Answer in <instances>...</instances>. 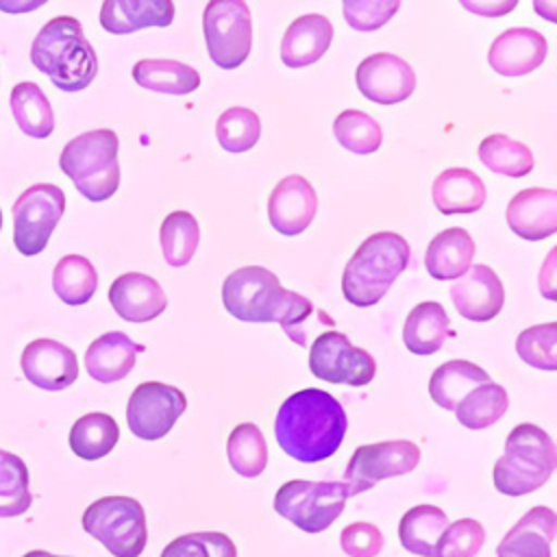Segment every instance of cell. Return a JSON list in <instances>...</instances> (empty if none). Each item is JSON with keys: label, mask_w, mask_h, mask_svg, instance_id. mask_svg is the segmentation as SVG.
Wrapping results in <instances>:
<instances>
[{"label": "cell", "mask_w": 557, "mask_h": 557, "mask_svg": "<svg viewBox=\"0 0 557 557\" xmlns=\"http://www.w3.org/2000/svg\"><path fill=\"white\" fill-rule=\"evenodd\" d=\"M346 431L348 416L342 403L318 387L287 396L274 418L276 444L302 463H318L335 455Z\"/></svg>", "instance_id": "1"}, {"label": "cell", "mask_w": 557, "mask_h": 557, "mask_svg": "<svg viewBox=\"0 0 557 557\" xmlns=\"http://www.w3.org/2000/svg\"><path fill=\"white\" fill-rule=\"evenodd\" d=\"M224 309L242 322H276L298 346H307L305 320L313 305L281 285L278 276L263 265H244L222 283Z\"/></svg>", "instance_id": "2"}, {"label": "cell", "mask_w": 557, "mask_h": 557, "mask_svg": "<svg viewBox=\"0 0 557 557\" xmlns=\"http://www.w3.org/2000/svg\"><path fill=\"white\" fill-rule=\"evenodd\" d=\"M30 63L61 91H81L98 74V57L76 17H52L30 46Z\"/></svg>", "instance_id": "3"}, {"label": "cell", "mask_w": 557, "mask_h": 557, "mask_svg": "<svg viewBox=\"0 0 557 557\" xmlns=\"http://www.w3.org/2000/svg\"><path fill=\"white\" fill-rule=\"evenodd\" d=\"M411 248L407 239L392 231L366 237L342 274V292L355 307L376 305L407 270Z\"/></svg>", "instance_id": "4"}, {"label": "cell", "mask_w": 557, "mask_h": 557, "mask_svg": "<svg viewBox=\"0 0 557 557\" xmlns=\"http://www.w3.org/2000/svg\"><path fill=\"white\" fill-rule=\"evenodd\" d=\"M557 468V450L550 435L537 424L522 422L511 429L503 455L494 463V487L507 496H524L540 490Z\"/></svg>", "instance_id": "5"}, {"label": "cell", "mask_w": 557, "mask_h": 557, "mask_svg": "<svg viewBox=\"0 0 557 557\" xmlns=\"http://www.w3.org/2000/svg\"><path fill=\"white\" fill-rule=\"evenodd\" d=\"M120 139L111 128L76 135L59 157L61 172L91 202L109 200L120 187Z\"/></svg>", "instance_id": "6"}, {"label": "cell", "mask_w": 557, "mask_h": 557, "mask_svg": "<svg viewBox=\"0 0 557 557\" xmlns=\"http://www.w3.org/2000/svg\"><path fill=\"white\" fill-rule=\"evenodd\" d=\"M83 529L113 557H139L148 542L146 513L131 496H104L83 513Z\"/></svg>", "instance_id": "7"}, {"label": "cell", "mask_w": 557, "mask_h": 557, "mask_svg": "<svg viewBox=\"0 0 557 557\" xmlns=\"http://www.w3.org/2000/svg\"><path fill=\"white\" fill-rule=\"evenodd\" d=\"M346 498L344 481L292 479L278 487L274 511L305 533H322L342 516Z\"/></svg>", "instance_id": "8"}, {"label": "cell", "mask_w": 557, "mask_h": 557, "mask_svg": "<svg viewBox=\"0 0 557 557\" xmlns=\"http://www.w3.org/2000/svg\"><path fill=\"white\" fill-rule=\"evenodd\" d=\"M202 30L211 61L222 70L239 67L252 48V20L244 0H213L205 7Z\"/></svg>", "instance_id": "9"}, {"label": "cell", "mask_w": 557, "mask_h": 557, "mask_svg": "<svg viewBox=\"0 0 557 557\" xmlns=\"http://www.w3.org/2000/svg\"><path fill=\"white\" fill-rule=\"evenodd\" d=\"M65 211V194L52 183L30 185L13 205V244L26 255H39Z\"/></svg>", "instance_id": "10"}, {"label": "cell", "mask_w": 557, "mask_h": 557, "mask_svg": "<svg viewBox=\"0 0 557 557\" xmlns=\"http://www.w3.org/2000/svg\"><path fill=\"white\" fill-rule=\"evenodd\" d=\"M420 448L409 440H389L376 444L357 446L348 459L344 483L348 485V496L372 490L379 481L409 474L420 463Z\"/></svg>", "instance_id": "11"}, {"label": "cell", "mask_w": 557, "mask_h": 557, "mask_svg": "<svg viewBox=\"0 0 557 557\" xmlns=\"http://www.w3.org/2000/svg\"><path fill=\"white\" fill-rule=\"evenodd\" d=\"M309 370L313 376L335 385L363 387L376 374L374 357L357 348L344 333L326 331L309 348Z\"/></svg>", "instance_id": "12"}, {"label": "cell", "mask_w": 557, "mask_h": 557, "mask_svg": "<svg viewBox=\"0 0 557 557\" xmlns=\"http://www.w3.org/2000/svg\"><path fill=\"white\" fill-rule=\"evenodd\" d=\"M185 409L187 398L178 387L159 381H146L139 383L128 398L126 424L139 440L154 442L174 429Z\"/></svg>", "instance_id": "13"}, {"label": "cell", "mask_w": 557, "mask_h": 557, "mask_svg": "<svg viewBox=\"0 0 557 557\" xmlns=\"http://www.w3.org/2000/svg\"><path fill=\"white\" fill-rule=\"evenodd\" d=\"M359 91L376 104H398L416 89V74L411 65L392 52H376L366 57L355 72Z\"/></svg>", "instance_id": "14"}, {"label": "cell", "mask_w": 557, "mask_h": 557, "mask_svg": "<svg viewBox=\"0 0 557 557\" xmlns=\"http://www.w3.org/2000/svg\"><path fill=\"white\" fill-rule=\"evenodd\" d=\"M20 366L26 381L46 392H61L78 379V359L74 350L48 337L30 342L22 350Z\"/></svg>", "instance_id": "15"}, {"label": "cell", "mask_w": 557, "mask_h": 557, "mask_svg": "<svg viewBox=\"0 0 557 557\" xmlns=\"http://www.w3.org/2000/svg\"><path fill=\"white\" fill-rule=\"evenodd\" d=\"M315 211V189L300 174L281 178L268 198V220L274 231L287 237L300 235L313 222Z\"/></svg>", "instance_id": "16"}, {"label": "cell", "mask_w": 557, "mask_h": 557, "mask_svg": "<svg viewBox=\"0 0 557 557\" xmlns=\"http://www.w3.org/2000/svg\"><path fill=\"white\" fill-rule=\"evenodd\" d=\"M450 300L461 318L487 322L500 313L505 305V287L492 268L476 263L455 278Z\"/></svg>", "instance_id": "17"}, {"label": "cell", "mask_w": 557, "mask_h": 557, "mask_svg": "<svg viewBox=\"0 0 557 557\" xmlns=\"http://www.w3.org/2000/svg\"><path fill=\"white\" fill-rule=\"evenodd\" d=\"M548 54V41L533 28L503 30L487 50L490 67L500 76H524L537 70Z\"/></svg>", "instance_id": "18"}, {"label": "cell", "mask_w": 557, "mask_h": 557, "mask_svg": "<svg viewBox=\"0 0 557 557\" xmlns=\"http://www.w3.org/2000/svg\"><path fill=\"white\" fill-rule=\"evenodd\" d=\"M109 302L126 322H150L168 307V298L159 281L141 272H126L117 276L109 287Z\"/></svg>", "instance_id": "19"}, {"label": "cell", "mask_w": 557, "mask_h": 557, "mask_svg": "<svg viewBox=\"0 0 557 557\" xmlns=\"http://www.w3.org/2000/svg\"><path fill=\"white\" fill-rule=\"evenodd\" d=\"M509 228L527 239L540 242L557 233V191L529 187L518 191L507 205Z\"/></svg>", "instance_id": "20"}, {"label": "cell", "mask_w": 557, "mask_h": 557, "mask_svg": "<svg viewBox=\"0 0 557 557\" xmlns=\"http://www.w3.org/2000/svg\"><path fill=\"white\" fill-rule=\"evenodd\" d=\"M557 516L548 507L529 509L498 542V557H550Z\"/></svg>", "instance_id": "21"}, {"label": "cell", "mask_w": 557, "mask_h": 557, "mask_svg": "<svg viewBox=\"0 0 557 557\" xmlns=\"http://www.w3.org/2000/svg\"><path fill=\"white\" fill-rule=\"evenodd\" d=\"M333 41V26L320 13L296 17L281 41V61L287 67H307L324 57Z\"/></svg>", "instance_id": "22"}, {"label": "cell", "mask_w": 557, "mask_h": 557, "mask_svg": "<svg viewBox=\"0 0 557 557\" xmlns=\"http://www.w3.org/2000/svg\"><path fill=\"white\" fill-rule=\"evenodd\" d=\"M144 350L141 344L133 342L122 331H111L96 337L85 350L87 374L98 383H115L128 376L137 355Z\"/></svg>", "instance_id": "23"}, {"label": "cell", "mask_w": 557, "mask_h": 557, "mask_svg": "<svg viewBox=\"0 0 557 557\" xmlns=\"http://www.w3.org/2000/svg\"><path fill=\"white\" fill-rule=\"evenodd\" d=\"M174 4L170 0H107L100 9V26L111 35H128L148 26H170Z\"/></svg>", "instance_id": "24"}, {"label": "cell", "mask_w": 557, "mask_h": 557, "mask_svg": "<svg viewBox=\"0 0 557 557\" xmlns=\"http://www.w3.org/2000/svg\"><path fill=\"white\" fill-rule=\"evenodd\" d=\"M433 205L444 215L474 213L485 205L487 189L481 176L468 168H448L433 181Z\"/></svg>", "instance_id": "25"}, {"label": "cell", "mask_w": 557, "mask_h": 557, "mask_svg": "<svg viewBox=\"0 0 557 557\" xmlns=\"http://www.w3.org/2000/svg\"><path fill=\"white\" fill-rule=\"evenodd\" d=\"M453 335L455 331L450 329V318L435 300L416 305L403 326V342L413 355H435Z\"/></svg>", "instance_id": "26"}, {"label": "cell", "mask_w": 557, "mask_h": 557, "mask_svg": "<svg viewBox=\"0 0 557 557\" xmlns=\"http://www.w3.org/2000/svg\"><path fill=\"white\" fill-rule=\"evenodd\" d=\"M474 250V239L466 228H446L429 242L426 272L437 281L459 278L472 265Z\"/></svg>", "instance_id": "27"}, {"label": "cell", "mask_w": 557, "mask_h": 557, "mask_svg": "<svg viewBox=\"0 0 557 557\" xmlns=\"http://www.w3.org/2000/svg\"><path fill=\"white\" fill-rule=\"evenodd\" d=\"M490 381V374L481 366L466 359H453L435 368V372L429 379V394L435 400V405H440L446 411H455L457 403L468 392Z\"/></svg>", "instance_id": "28"}, {"label": "cell", "mask_w": 557, "mask_h": 557, "mask_svg": "<svg viewBox=\"0 0 557 557\" xmlns=\"http://www.w3.org/2000/svg\"><path fill=\"white\" fill-rule=\"evenodd\" d=\"M133 78L144 89L170 96H187L200 87V74L172 59H141L133 65Z\"/></svg>", "instance_id": "29"}, {"label": "cell", "mask_w": 557, "mask_h": 557, "mask_svg": "<svg viewBox=\"0 0 557 557\" xmlns=\"http://www.w3.org/2000/svg\"><path fill=\"white\" fill-rule=\"evenodd\" d=\"M448 516L435 505H416L400 518L398 537L407 553L435 557V546L448 527Z\"/></svg>", "instance_id": "30"}, {"label": "cell", "mask_w": 557, "mask_h": 557, "mask_svg": "<svg viewBox=\"0 0 557 557\" xmlns=\"http://www.w3.org/2000/svg\"><path fill=\"white\" fill-rule=\"evenodd\" d=\"M11 113L20 131L35 139H46L54 131L52 107L37 83L22 81L11 89Z\"/></svg>", "instance_id": "31"}, {"label": "cell", "mask_w": 557, "mask_h": 557, "mask_svg": "<svg viewBox=\"0 0 557 557\" xmlns=\"http://www.w3.org/2000/svg\"><path fill=\"white\" fill-rule=\"evenodd\" d=\"M70 448L76 457L96 461L107 457L117 440H120V426L109 413H85L78 418L70 429Z\"/></svg>", "instance_id": "32"}, {"label": "cell", "mask_w": 557, "mask_h": 557, "mask_svg": "<svg viewBox=\"0 0 557 557\" xmlns=\"http://www.w3.org/2000/svg\"><path fill=\"white\" fill-rule=\"evenodd\" d=\"M98 287V274L94 263L83 255H65L52 270V289L70 307H78L91 300Z\"/></svg>", "instance_id": "33"}, {"label": "cell", "mask_w": 557, "mask_h": 557, "mask_svg": "<svg viewBox=\"0 0 557 557\" xmlns=\"http://www.w3.org/2000/svg\"><path fill=\"white\" fill-rule=\"evenodd\" d=\"M509 409V396L498 383H483L468 392L455 407L459 424L470 431H481L496 424Z\"/></svg>", "instance_id": "34"}, {"label": "cell", "mask_w": 557, "mask_h": 557, "mask_svg": "<svg viewBox=\"0 0 557 557\" xmlns=\"http://www.w3.org/2000/svg\"><path fill=\"white\" fill-rule=\"evenodd\" d=\"M479 161L494 174L500 176H509V178H522L527 176L533 165V152L529 150L527 144L516 141L507 135L494 133L487 135L481 144H479Z\"/></svg>", "instance_id": "35"}, {"label": "cell", "mask_w": 557, "mask_h": 557, "mask_svg": "<svg viewBox=\"0 0 557 557\" xmlns=\"http://www.w3.org/2000/svg\"><path fill=\"white\" fill-rule=\"evenodd\" d=\"M226 457L239 476H259L268 466V444L261 429L255 422L237 424L228 435Z\"/></svg>", "instance_id": "36"}, {"label": "cell", "mask_w": 557, "mask_h": 557, "mask_svg": "<svg viewBox=\"0 0 557 557\" xmlns=\"http://www.w3.org/2000/svg\"><path fill=\"white\" fill-rule=\"evenodd\" d=\"M159 242L165 261L172 268H183L196 255L200 242L198 220L189 211H172L159 228Z\"/></svg>", "instance_id": "37"}, {"label": "cell", "mask_w": 557, "mask_h": 557, "mask_svg": "<svg viewBox=\"0 0 557 557\" xmlns=\"http://www.w3.org/2000/svg\"><path fill=\"white\" fill-rule=\"evenodd\" d=\"M33 494L28 490L26 463L0 448V518H15L28 511Z\"/></svg>", "instance_id": "38"}, {"label": "cell", "mask_w": 557, "mask_h": 557, "mask_svg": "<svg viewBox=\"0 0 557 557\" xmlns=\"http://www.w3.org/2000/svg\"><path fill=\"white\" fill-rule=\"evenodd\" d=\"M333 135L342 148L355 154H372L383 141L381 124L359 109L342 111L333 122Z\"/></svg>", "instance_id": "39"}, {"label": "cell", "mask_w": 557, "mask_h": 557, "mask_svg": "<svg viewBox=\"0 0 557 557\" xmlns=\"http://www.w3.org/2000/svg\"><path fill=\"white\" fill-rule=\"evenodd\" d=\"M215 137L226 152H246L255 148L261 137V120L252 109L231 107L220 113Z\"/></svg>", "instance_id": "40"}, {"label": "cell", "mask_w": 557, "mask_h": 557, "mask_svg": "<svg viewBox=\"0 0 557 557\" xmlns=\"http://www.w3.org/2000/svg\"><path fill=\"white\" fill-rule=\"evenodd\" d=\"M518 357L537 370H557V322H546L522 331L516 339Z\"/></svg>", "instance_id": "41"}, {"label": "cell", "mask_w": 557, "mask_h": 557, "mask_svg": "<svg viewBox=\"0 0 557 557\" xmlns=\"http://www.w3.org/2000/svg\"><path fill=\"white\" fill-rule=\"evenodd\" d=\"M161 557H237V548L226 533L198 531L172 540Z\"/></svg>", "instance_id": "42"}, {"label": "cell", "mask_w": 557, "mask_h": 557, "mask_svg": "<svg viewBox=\"0 0 557 557\" xmlns=\"http://www.w3.org/2000/svg\"><path fill=\"white\" fill-rule=\"evenodd\" d=\"M483 544V524L474 518H461L444 529L435 546V557H476Z\"/></svg>", "instance_id": "43"}, {"label": "cell", "mask_w": 557, "mask_h": 557, "mask_svg": "<svg viewBox=\"0 0 557 557\" xmlns=\"http://www.w3.org/2000/svg\"><path fill=\"white\" fill-rule=\"evenodd\" d=\"M398 9L400 0H346L342 4L346 24L361 33H370L385 26L396 15Z\"/></svg>", "instance_id": "44"}, {"label": "cell", "mask_w": 557, "mask_h": 557, "mask_svg": "<svg viewBox=\"0 0 557 557\" xmlns=\"http://www.w3.org/2000/svg\"><path fill=\"white\" fill-rule=\"evenodd\" d=\"M383 533L372 522H352L342 529L339 544L348 557H376L383 548Z\"/></svg>", "instance_id": "45"}, {"label": "cell", "mask_w": 557, "mask_h": 557, "mask_svg": "<svg viewBox=\"0 0 557 557\" xmlns=\"http://www.w3.org/2000/svg\"><path fill=\"white\" fill-rule=\"evenodd\" d=\"M461 7L472 11V13H479L483 17H498V15H505L509 11L516 9V2H474V0H461Z\"/></svg>", "instance_id": "46"}, {"label": "cell", "mask_w": 557, "mask_h": 557, "mask_svg": "<svg viewBox=\"0 0 557 557\" xmlns=\"http://www.w3.org/2000/svg\"><path fill=\"white\" fill-rule=\"evenodd\" d=\"M555 250L548 252V259L544 263V268L540 270V289L548 300H555V287H553V276H555Z\"/></svg>", "instance_id": "47"}, {"label": "cell", "mask_w": 557, "mask_h": 557, "mask_svg": "<svg viewBox=\"0 0 557 557\" xmlns=\"http://www.w3.org/2000/svg\"><path fill=\"white\" fill-rule=\"evenodd\" d=\"M44 2H0V9L2 11H9V13H20V11H33L37 7H41Z\"/></svg>", "instance_id": "48"}, {"label": "cell", "mask_w": 557, "mask_h": 557, "mask_svg": "<svg viewBox=\"0 0 557 557\" xmlns=\"http://www.w3.org/2000/svg\"><path fill=\"white\" fill-rule=\"evenodd\" d=\"M533 9L537 11V13H546V20L548 22H555L557 17H555V11H557V4L555 2H533Z\"/></svg>", "instance_id": "49"}, {"label": "cell", "mask_w": 557, "mask_h": 557, "mask_svg": "<svg viewBox=\"0 0 557 557\" xmlns=\"http://www.w3.org/2000/svg\"><path fill=\"white\" fill-rule=\"evenodd\" d=\"M24 557H63V555H52V553H48V550H30V553H26Z\"/></svg>", "instance_id": "50"}, {"label": "cell", "mask_w": 557, "mask_h": 557, "mask_svg": "<svg viewBox=\"0 0 557 557\" xmlns=\"http://www.w3.org/2000/svg\"><path fill=\"white\" fill-rule=\"evenodd\" d=\"M0 228H2V211H0Z\"/></svg>", "instance_id": "51"}]
</instances>
